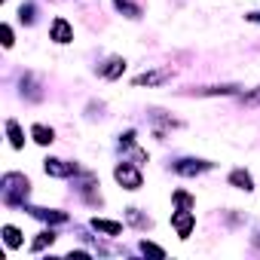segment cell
Here are the masks:
<instances>
[{
    "mask_svg": "<svg viewBox=\"0 0 260 260\" xmlns=\"http://www.w3.org/2000/svg\"><path fill=\"white\" fill-rule=\"evenodd\" d=\"M4 242H7L10 248H19V245H22V233H19L16 226L7 223V226H4Z\"/></svg>",
    "mask_w": 260,
    "mask_h": 260,
    "instance_id": "cell-14",
    "label": "cell"
},
{
    "mask_svg": "<svg viewBox=\"0 0 260 260\" xmlns=\"http://www.w3.org/2000/svg\"><path fill=\"white\" fill-rule=\"evenodd\" d=\"M128 223H135V226H141V230H147V226H150V220H147L138 208H128Z\"/></svg>",
    "mask_w": 260,
    "mask_h": 260,
    "instance_id": "cell-17",
    "label": "cell"
},
{
    "mask_svg": "<svg viewBox=\"0 0 260 260\" xmlns=\"http://www.w3.org/2000/svg\"><path fill=\"white\" fill-rule=\"evenodd\" d=\"M92 226H95L98 233H107V236H119V233H122V223L107 220V217H95V220H92Z\"/></svg>",
    "mask_w": 260,
    "mask_h": 260,
    "instance_id": "cell-10",
    "label": "cell"
},
{
    "mask_svg": "<svg viewBox=\"0 0 260 260\" xmlns=\"http://www.w3.org/2000/svg\"><path fill=\"white\" fill-rule=\"evenodd\" d=\"M7 135H10V144H13L16 150H22V147H25L22 128H19V122H16V119H7Z\"/></svg>",
    "mask_w": 260,
    "mask_h": 260,
    "instance_id": "cell-11",
    "label": "cell"
},
{
    "mask_svg": "<svg viewBox=\"0 0 260 260\" xmlns=\"http://www.w3.org/2000/svg\"><path fill=\"white\" fill-rule=\"evenodd\" d=\"M34 217H40V220H49V223H64L68 220V214L64 211H49V208H28Z\"/></svg>",
    "mask_w": 260,
    "mask_h": 260,
    "instance_id": "cell-9",
    "label": "cell"
},
{
    "mask_svg": "<svg viewBox=\"0 0 260 260\" xmlns=\"http://www.w3.org/2000/svg\"><path fill=\"white\" fill-rule=\"evenodd\" d=\"M4 4H7V0H4Z\"/></svg>",
    "mask_w": 260,
    "mask_h": 260,
    "instance_id": "cell-24",
    "label": "cell"
},
{
    "mask_svg": "<svg viewBox=\"0 0 260 260\" xmlns=\"http://www.w3.org/2000/svg\"><path fill=\"white\" fill-rule=\"evenodd\" d=\"M52 242H55V233H52V230H43V233L34 239L31 251H43V248H46V245H52Z\"/></svg>",
    "mask_w": 260,
    "mask_h": 260,
    "instance_id": "cell-15",
    "label": "cell"
},
{
    "mask_svg": "<svg viewBox=\"0 0 260 260\" xmlns=\"http://www.w3.org/2000/svg\"><path fill=\"white\" fill-rule=\"evenodd\" d=\"M175 169H178V175H199V172H208L211 162H202V159H184V162H178Z\"/></svg>",
    "mask_w": 260,
    "mask_h": 260,
    "instance_id": "cell-7",
    "label": "cell"
},
{
    "mask_svg": "<svg viewBox=\"0 0 260 260\" xmlns=\"http://www.w3.org/2000/svg\"><path fill=\"white\" fill-rule=\"evenodd\" d=\"M122 71H125V61H122V58H110V61L101 68V77H107V80H116Z\"/></svg>",
    "mask_w": 260,
    "mask_h": 260,
    "instance_id": "cell-12",
    "label": "cell"
},
{
    "mask_svg": "<svg viewBox=\"0 0 260 260\" xmlns=\"http://www.w3.org/2000/svg\"><path fill=\"white\" fill-rule=\"evenodd\" d=\"M175 202H181V205H184V208H190V205H193V199H190V196H187V193H181V190H178V193H175Z\"/></svg>",
    "mask_w": 260,
    "mask_h": 260,
    "instance_id": "cell-20",
    "label": "cell"
},
{
    "mask_svg": "<svg viewBox=\"0 0 260 260\" xmlns=\"http://www.w3.org/2000/svg\"><path fill=\"white\" fill-rule=\"evenodd\" d=\"M113 178H116V184H122L125 190H141V184H144L141 172H138L135 166H128V162H119V166L113 169Z\"/></svg>",
    "mask_w": 260,
    "mask_h": 260,
    "instance_id": "cell-2",
    "label": "cell"
},
{
    "mask_svg": "<svg viewBox=\"0 0 260 260\" xmlns=\"http://www.w3.org/2000/svg\"><path fill=\"white\" fill-rule=\"evenodd\" d=\"M248 22H257L260 25V13H248Z\"/></svg>",
    "mask_w": 260,
    "mask_h": 260,
    "instance_id": "cell-23",
    "label": "cell"
},
{
    "mask_svg": "<svg viewBox=\"0 0 260 260\" xmlns=\"http://www.w3.org/2000/svg\"><path fill=\"white\" fill-rule=\"evenodd\" d=\"M31 138H34L37 144H43V147H46V144H52V141H55V132L37 122V125H31Z\"/></svg>",
    "mask_w": 260,
    "mask_h": 260,
    "instance_id": "cell-8",
    "label": "cell"
},
{
    "mask_svg": "<svg viewBox=\"0 0 260 260\" xmlns=\"http://www.w3.org/2000/svg\"><path fill=\"white\" fill-rule=\"evenodd\" d=\"M43 172L52 175V178H71V175H77V166L74 162H64V159H46L43 162Z\"/></svg>",
    "mask_w": 260,
    "mask_h": 260,
    "instance_id": "cell-5",
    "label": "cell"
},
{
    "mask_svg": "<svg viewBox=\"0 0 260 260\" xmlns=\"http://www.w3.org/2000/svg\"><path fill=\"white\" fill-rule=\"evenodd\" d=\"M172 80V68H159V71H147L135 77V86H162Z\"/></svg>",
    "mask_w": 260,
    "mask_h": 260,
    "instance_id": "cell-4",
    "label": "cell"
},
{
    "mask_svg": "<svg viewBox=\"0 0 260 260\" xmlns=\"http://www.w3.org/2000/svg\"><path fill=\"white\" fill-rule=\"evenodd\" d=\"M34 13H37V10H34V4H22L19 19H22V22H34Z\"/></svg>",
    "mask_w": 260,
    "mask_h": 260,
    "instance_id": "cell-18",
    "label": "cell"
},
{
    "mask_svg": "<svg viewBox=\"0 0 260 260\" xmlns=\"http://www.w3.org/2000/svg\"><path fill=\"white\" fill-rule=\"evenodd\" d=\"M242 101H245V104H260V89H257V92H248Z\"/></svg>",
    "mask_w": 260,
    "mask_h": 260,
    "instance_id": "cell-22",
    "label": "cell"
},
{
    "mask_svg": "<svg viewBox=\"0 0 260 260\" xmlns=\"http://www.w3.org/2000/svg\"><path fill=\"white\" fill-rule=\"evenodd\" d=\"M49 34H52V40H55V43H71V40H74V28H71L64 19H55Z\"/></svg>",
    "mask_w": 260,
    "mask_h": 260,
    "instance_id": "cell-6",
    "label": "cell"
},
{
    "mask_svg": "<svg viewBox=\"0 0 260 260\" xmlns=\"http://www.w3.org/2000/svg\"><path fill=\"white\" fill-rule=\"evenodd\" d=\"M28 178L25 175H16V172H10V175H4V202L7 205H22L25 202V196H28Z\"/></svg>",
    "mask_w": 260,
    "mask_h": 260,
    "instance_id": "cell-1",
    "label": "cell"
},
{
    "mask_svg": "<svg viewBox=\"0 0 260 260\" xmlns=\"http://www.w3.org/2000/svg\"><path fill=\"white\" fill-rule=\"evenodd\" d=\"M141 251L144 254H153V257H166V251L159 245H153V242H141Z\"/></svg>",
    "mask_w": 260,
    "mask_h": 260,
    "instance_id": "cell-19",
    "label": "cell"
},
{
    "mask_svg": "<svg viewBox=\"0 0 260 260\" xmlns=\"http://www.w3.org/2000/svg\"><path fill=\"white\" fill-rule=\"evenodd\" d=\"M172 226L178 230V236H181V239H187V236L193 233V226H196V214H193L190 208H181V211H175V214H172Z\"/></svg>",
    "mask_w": 260,
    "mask_h": 260,
    "instance_id": "cell-3",
    "label": "cell"
},
{
    "mask_svg": "<svg viewBox=\"0 0 260 260\" xmlns=\"http://www.w3.org/2000/svg\"><path fill=\"white\" fill-rule=\"evenodd\" d=\"M113 7H116L119 13H125L128 19H138V16H141V10H138L135 4H128V0H113Z\"/></svg>",
    "mask_w": 260,
    "mask_h": 260,
    "instance_id": "cell-16",
    "label": "cell"
},
{
    "mask_svg": "<svg viewBox=\"0 0 260 260\" xmlns=\"http://www.w3.org/2000/svg\"><path fill=\"white\" fill-rule=\"evenodd\" d=\"M230 184H233L236 190H245V193H248V190H251V175L242 172V169H236V172L230 175Z\"/></svg>",
    "mask_w": 260,
    "mask_h": 260,
    "instance_id": "cell-13",
    "label": "cell"
},
{
    "mask_svg": "<svg viewBox=\"0 0 260 260\" xmlns=\"http://www.w3.org/2000/svg\"><path fill=\"white\" fill-rule=\"evenodd\" d=\"M4 46H7V49L13 46V28H10V25H4Z\"/></svg>",
    "mask_w": 260,
    "mask_h": 260,
    "instance_id": "cell-21",
    "label": "cell"
}]
</instances>
